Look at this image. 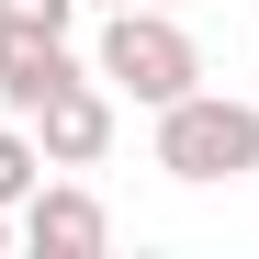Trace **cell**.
I'll return each mask as SVG.
<instances>
[{
    "label": "cell",
    "instance_id": "obj_4",
    "mask_svg": "<svg viewBox=\"0 0 259 259\" xmlns=\"http://www.w3.org/2000/svg\"><path fill=\"white\" fill-rule=\"evenodd\" d=\"M23 124H34V147H46V169H102L113 158V91H102L91 68H79L68 91H46Z\"/></svg>",
    "mask_w": 259,
    "mask_h": 259
},
{
    "label": "cell",
    "instance_id": "obj_9",
    "mask_svg": "<svg viewBox=\"0 0 259 259\" xmlns=\"http://www.w3.org/2000/svg\"><path fill=\"white\" fill-rule=\"evenodd\" d=\"M91 12H113V0H91Z\"/></svg>",
    "mask_w": 259,
    "mask_h": 259
},
{
    "label": "cell",
    "instance_id": "obj_8",
    "mask_svg": "<svg viewBox=\"0 0 259 259\" xmlns=\"http://www.w3.org/2000/svg\"><path fill=\"white\" fill-rule=\"evenodd\" d=\"M158 12H181V0H158Z\"/></svg>",
    "mask_w": 259,
    "mask_h": 259
},
{
    "label": "cell",
    "instance_id": "obj_7",
    "mask_svg": "<svg viewBox=\"0 0 259 259\" xmlns=\"http://www.w3.org/2000/svg\"><path fill=\"white\" fill-rule=\"evenodd\" d=\"M0 248H23V214H12V203H0Z\"/></svg>",
    "mask_w": 259,
    "mask_h": 259
},
{
    "label": "cell",
    "instance_id": "obj_1",
    "mask_svg": "<svg viewBox=\"0 0 259 259\" xmlns=\"http://www.w3.org/2000/svg\"><path fill=\"white\" fill-rule=\"evenodd\" d=\"M91 79H102L113 102L158 113V102L203 91V46H192V23H181V12H158V0H113L102 34H91Z\"/></svg>",
    "mask_w": 259,
    "mask_h": 259
},
{
    "label": "cell",
    "instance_id": "obj_5",
    "mask_svg": "<svg viewBox=\"0 0 259 259\" xmlns=\"http://www.w3.org/2000/svg\"><path fill=\"white\" fill-rule=\"evenodd\" d=\"M79 68H91V57H79L57 23H34V12H0V102H12V113H34L46 91H68Z\"/></svg>",
    "mask_w": 259,
    "mask_h": 259
},
{
    "label": "cell",
    "instance_id": "obj_2",
    "mask_svg": "<svg viewBox=\"0 0 259 259\" xmlns=\"http://www.w3.org/2000/svg\"><path fill=\"white\" fill-rule=\"evenodd\" d=\"M147 158L169 169V181H192V192L259 181V102H237V91H181V102H158Z\"/></svg>",
    "mask_w": 259,
    "mask_h": 259
},
{
    "label": "cell",
    "instance_id": "obj_3",
    "mask_svg": "<svg viewBox=\"0 0 259 259\" xmlns=\"http://www.w3.org/2000/svg\"><path fill=\"white\" fill-rule=\"evenodd\" d=\"M12 214H23V248H34V259H102V248H113V203H102L91 181H68V169H46Z\"/></svg>",
    "mask_w": 259,
    "mask_h": 259
},
{
    "label": "cell",
    "instance_id": "obj_6",
    "mask_svg": "<svg viewBox=\"0 0 259 259\" xmlns=\"http://www.w3.org/2000/svg\"><path fill=\"white\" fill-rule=\"evenodd\" d=\"M34 181H46V147H34V124L12 113V124H0V203H23Z\"/></svg>",
    "mask_w": 259,
    "mask_h": 259
}]
</instances>
